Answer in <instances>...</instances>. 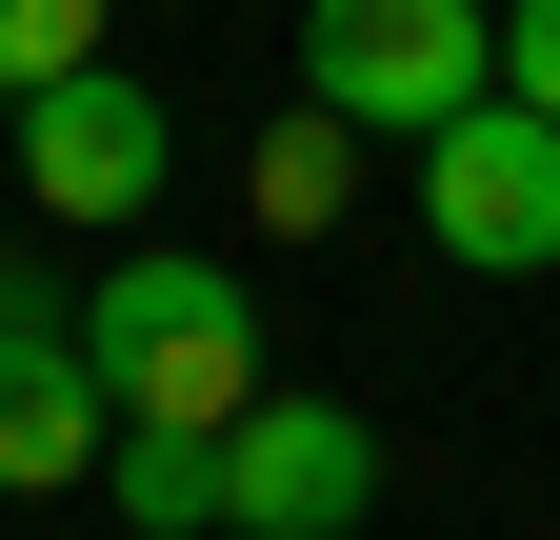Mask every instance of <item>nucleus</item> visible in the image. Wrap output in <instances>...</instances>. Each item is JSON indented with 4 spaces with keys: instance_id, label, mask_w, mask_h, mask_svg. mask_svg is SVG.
Returning a JSON list of instances; mask_svg holds the SVG:
<instances>
[{
    "instance_id": "obj_1",
    "label": "nucleus",
    "mask_w": 560,
    "mask_h": 540,
    "mask_svg": "<svg viewBox=\"0 0 560 540\" xmlns=\"http://www.w3.org/2000/svg\"><path fill=\"white\" fill-rule=\"evenodd\" d=\"M81 341H101V380H120V421H260V301L221 281V260H180V240H140L120 281L81 301Z\"/></svg>"
},
{
    "instance_id": "obj_2",
    "label": "nucleus",
    "mask_w": 560,
    "mask_h": 540,
    "mask_svg": "<svg viewBox=\"0 0 560 540\" xmlns=\"http://www.w3.org/2000/svg\"><path fill=\"white\" fill-rule=\"evenodd\" d=\"M301 101L420 161L460 101H501V0H301Z\"/></svg>"
},
{
    "instance_id": "obj_3",
    "label": "nucleus",
    "mask_w": 560,
    "mask_h": 540,
    "mask_svg": "<svg viewBox=\"0 0 560 540\" xmlns=\"http://www.w3.org/2000/svg\"><path fill=\"white\" fill-rule=\"evenodd\" d=\"M420 240L480 260V281H540L560 260V120L540 101H460L441 141H420Z\"/></svg>"
},
{
    "instance_id": "obj_4",
    "label": "nucleus",
    "mask_w": 560,
    "mask_h": 540,
    "mask_svg": "<svg viewBox=\"0 0 560 540\" xmlns=\"http://www.w3.org/2000/svg\"><path fill=\"white\" fill-rule=\"evenodd\" d=\"M120 460V380L101 341L60 320V281H21V320H0V501H60V481H101Z\"/></svg>"
},
{
    "instance_id": "obj_5",
    "label": "nucleus",
    "mask_w": 560,
    "mask_h": 540,
    "mask_svg": "<svg viewBox=\"0 0 560 540\" xmlns=\"http://www.w3.org/2000/svg\"><path fill=\"white\" fill-rule=\"evenodd\" d=\"M221 520L361 540L381 520V421H361V400H260V421H221Z\"/></svg>"
},
{
    "instance_id": "obj_6",
    "label": "nucleus",
    "mask_w": 560,
    "mask_h": 540,
    "mask_svg": "<svg viewBox=\"0 0 560 540\" xmlns=\"http://www.w3.org/2000/svg\"><path fill=\"white\" fill-rule=\"evenodd\" d=\"M161 161H180V120L120 81V60H81V81H40L21 101V180H40V221H140V200H161Z\"/></svg>"
},
{
    "instance_id": "obj_7",
    "label": "nucleus",
    "mask_w": 560,
    "mask_h": 540,
    "mask_svg": "<svg viewBox=\"0 0 560 540\" xmlns=\"http://www.w3.org/2000/svg\"><path fill=\"white\" fill-rule=\"evenodd\" d=\"M101 501H120L140 540H221V441H200V421H120Z\"/></svg>"
},
{
    "instance_id": "obj_8",
    "label": "nucleus",
    "mask_w": 560,
    "mask_h": 540,
    "mask_svg": "<svg viewBox=\"0 0 560 540\" xmlns=\"http://www.w3.org/2000/svg\"><path fill=\"white\" fill-rule=\"evenodd\" d=\"M340 180H361V120L301 101V120L260 141V221H280V240H320V221H340Z\"/></svg>"
},
{
    "instance_id": "obj_9",
    "label": "nucleus",
    "mask_w": 560,
    "mask_h": 540,
    "mask_svg": "<svg viewBox=\"0 0 560 540\" xmlns=\"http://www.w3.org/2000/svg\"><path fill=\"white\" fill-rule=\"evenodd\" d=\"M81 60H101V0H0V101L81 81Z\"/></svg>"
},
{
    "instance_id": "obj_10",
    "label": "nucleus",
    "mask_w": 560,
    "mask_h": 540,
    "mask_svg": "<svg viewBox=\"0 0 560 540\" xmlns=\"http://www.w3.org/2000/svg\"><path fill=\"white\" fill-rule=\"evenodd\" d=\"M501 101L560 120V0H501Z\"/></svg>"
},
{
    "instance_id": "obj_11",
    "label": "nucleus",
    "mask_w": 560,
    "mask_h": 540,
    "mask_svg": "<svg viewBox=\"0 0 560 540\" xmlns=\"http://www.w3.org/2000/svg\"><path fill=\"white\" fill-rule=\"evenodd\" d=\"M0 320H21V260H0Z\"/></svg>"
},
{
    "instance_id": "obj_12",
    "label": "nucleus",
    "mask_w": 560,
    "mask_h": 540,
    "mask_svg": "<svg viewBox=\"0 0 560 540\" xmlns=\"http://www.w3.org/2000/svg\"><path fill=\"white\" fill-rule=\"evenodd\" d=\"M221 540H260V520H221Z\"/></svg>"
}]
</instances>
